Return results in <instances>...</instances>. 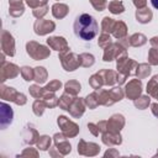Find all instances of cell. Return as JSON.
<instances>
[{
	"label": "cell",
	"instance_id": "ab89813d",
	"mask_svg": "<svg viewBox=\"0 0 158 158\" xmlns=\"http://www.w3.org/2000/svg\"><path fill=\"white\" fill-rule=\"evenodd\" d=\"M37 148L41 149V151H47L49 147H51V137L47 136V135H43V136H40L38 141H37Z\"/></svg>",
	"mask_w": 158,
	"mask_h": 158
},
{
	"label": "cell",
	"instance_id": "30bf717a",
	"mask_svg": "<svg viewBox=\"0 0 158 158\" xmlns=\"http://www.w3.org/2000/svg\"><path fill=\"white\" fill-rule=\"evenodd\" d=\"M142 94V81L141 79H131L128 83H126L125 85V95L131 99L135 100L137 98H139Z\"/></svg>",
	"mask_w": 158,
	"mask_h": 158
},
{
	"label": "cell",
	"instance_id": "2e32d148",
	"mask_svg": "<svg viewBox=\"0 0 158 158\" xmlns=\"http://www.w3.org/2000/svg\"><path fill=\"white\" fill-rule=\"evenodd\" d=\"M85 106H86V105H85L84 99L75 96L74 100L72 101V104L69 105L68 111H69L70 116H73V117H75V118H79V117H81L83 114L85 112Z\"/></svg>",
	"mask_w": 158,
	"mask_h": 158
},
{
	"label": "cell",
	"instance_id": "6f0895ef",
	"mask_svg": "<svg viewBox=\"0 0 158 158\" xmlns=\"http://www.w3.org/2000/svg\"><path fill=\"white\" fill-rule=\"evenodd\" d=\"M49 156L51 157H53V158H60V157H63L59 152H58V149L56 148V147H49Z\"/></svg>",
	"mask_w": 158,
	"mask_h": 158
},
{
	"label": "cell",
	"instance_id": "f5cc1de1",
	"mask_svg": "<svg viewBox=\"0 0 158 158\" xmlns=\"http://www.w3.org/2000/svg\"><path fill=\"white\" fill-rule=\"evenodd\" d=\"M88 128H89V131H90V132L93 133V136H99V133H101L96 123L89 122V123H88Z\"/></svg>",
	"mask_w": 158,
	"mask_h": 158
},
{
	"label": "cell",
	"instance_id": "d4e9b609",
	"mask_svg": "<svg viewBox=\"0 0 158 158\" xmlns=\"http://www.w3.org/2000/svg\"><path fill=\"white\" fill-rule=\"evenodd\" d=\"M147 94L154 99H158V74L152 77L149 81L147 83Z\"/></svg>",
	"mask_w": 158,
	"mask_h": 158
},
{
	"label": "cell",
	"instance_id": "52a82bcc",
	"mask_svg": "<svg viewBox=\"0 0 158 158\" xmlns=\"http://www.w3.org/2000/svg\"><path fill=\"white\" fill-rule=\"evenodd\" d=\"M0 42H1V52L9 57H14L15 56V40L12 35L9 31L2 30Z\"/></svg>",
	"mask_w": 158,
	"mask_h": 158
},
{
	"label": "cell",
	"instance_id": "5bb4252c",
	"mask_svg": "<svg viewBox=\"0 0 158 158\" xmlns=\"http://www.w3.org/2000/svg\"><path fill=\"white\" fill-rule=\"evenodd\" d=\"M12 118H14V111L11 109L10 105L5 104V102H1L0 104V125H1V128H6L11 122H12Z\"/></svg>",
	"mask_w": 158,
	"mask_h": 158
},
{
	"label": "cell",
	"instance_id": "9c48e42d",
	"mask_svg": "<svg viewBox=\"0 0 158 158\" xmlns=\"http://www.w3.org/2000/svg\"><path fill=\"white\" fill-rule=\"evenodd\" d=\"M33 30H35V33L38 36H46L56 30V23L51 20L37 19L33 23Z\"/></svg>",
	"mask_w": 158,
	"mask_h": 158
},
{
	"label": "cell",
	"instance_id": "f1b7e54d",
	"mask_svg": "<svg viewBox=\"0 0 158 158\" xmlns=\"http://www.w3.org/2000/svg\"><path fill=\"white\" fill-rule=\"evenodd\" d=\"M151 72H152V69H151V64L141 63V64L137 65L135 75H136L138 79H144V78H147V77L151 74Z\"/></svg>",
	"mask_w": 158,
	"mask_h": 158
},
{
	"label": "cell",
	"instance_id": "484cf974",
	"mask_svg": "<svg viewBox=\"0 0 158 158\" xmlns=\"http://www.w3.org/2000/svg\"><path fill=\"white\" fill-rule=\"evenodd\" d=\"M112 35L117 40L126 37L127 36V26H126V23L123 21H116L114 31H112Z\"/></svg>",
	"mask_w": 158,
	"mask_h": 158
},
{
	"label": "cell",
	"instance_id": "bcb514c9",
	"mask_svg": "<svg viewBox=\"0 0 158 158\" xmlns=\"http://www.w3.org/2000/svg\"><path fill=\"white\" fill-rule=\"evenodd\" d=\"M48 10H49L48 5H43V6L37 7V9H33L32 14H33V16H35L36 19H43V17L48 14Z\"/></svg>",
	"mask_w": 158,
	"mask_h": 158
},
{
	"label": "cell",
	"instance_id": "603a6c76",
	"mask_svg": "<svg viewBox=\"0 0 158 158\" xmlns=\"http://www.w3.org/2000/svg\"><path fill=\"white\" fill-rule=\"evenodd\" d=\"M69 12V7L68 5L65 4H62V2H56L53 6H52V15L56 17V19H64Z\"/></svg>",
	"mask_w": 158,
	"mask_h": 158
},
{
	"label": "cell",
	"instance_id": "d6986e66",
	"mask_svg": "<svg viewBox=\"0 0 158 158\" xmlns=\"http://www.w3.org/2000/svg\"><path fill=\"white\" fill-rule=\"evenodd\" d=\"M96 93V98H98V101H99V105H104V106H111L112 104H115V101L112 100L111 98V94H110V90H106V89H98L95 90Z\"/></svg>",
	"mask_w": 158,
	"mask_h": 158
},
{
	"label": "cell",
	"instance_id": "836d02e7",
	"mask_svg": "<svg viewBox=\"0 0 158 158\" xmlns=\"http://www.w3.org/2000/svg\"><path fill=\"white\" fill-rule=\"evenodd\" d=\"M115 23H116V21L114 19H111L109 16L104 17L102 21H101V31L105 32V33H112Z\"/></svg>",
	"mask_w": 158,
	"mask_h": 158
},
{
	"label": "cell",
	"instance_id": "d6a6232c",
	"mask_svg": "<svg viewBox=\"0 0 158 158\" xmlns=\"http://www.w3.org/2000/svg\"><path fill=\"white\" fill-rule=\"evenodd\" d=\"M74 95H70L69 93H65L64 91V94L59 98V101H58V106H59V109H62V110H68V107H69V105L72 104V101L74 100Z\"/></svg>",
	"mask_w": 158,
	"mask_h": 158
},
{
	"label": "cell",
	"instance_id": "11a10c76",
	"mask_svg": "<svg viewBox=\"0 0 158 158\" xmlns=\"http://www.w3.org/2000/svg\"><path fill=\"white\" fill-rule=\"evenodd\" d=\"M132 2L137 9H143L147 6V0H132Z\"/></svg>",
	"mask_w": 158,
	"mask_h": 158
},
{
	"label": "cell",
	"instance_id": "7bdbcfd3",
	"mask_svg": "<svg viewBox=\"0 0 158 158\" xmlns=\"http://www.w3.org/2000/svg\"><path fill=\"white\" fill-rule=\"evenodd\" d=\"M110 94H111L112 100H114L115 102H117V101H120V100L123 99V96H125V90L121 89L120 85H118V86H114L112 89H110Z\"/></svg>",
	"mask_w": 158,
	"mask_h": 158
},
{
	"label": "cell",
	"instance_id": "be15d7a7",
	"mask_svg": "<svg viewBox=\"0 0 158 158\" xmlns=\"http://www.w3.org/2000/svg\"><path fill=\"white\" fill-rule=\"evenodd\" d=\"M151 2H152V5H153V7L158 10V0H151Z\"/></svg>",
	"mask_w": 158,
	"mask_h": 158
},
{
	"label": "cell",
	"instance_id": "8fae6325",
	"mask_svg": "<svg viewBox=\"0 0 158 158\" xmlns=\"http://www.w3.org/2000/svg\"><path fill=\"white\" fill-rule=\"evenodd\" d=\"M100 152V146L94 142H86L84 139H79L78 143V153L86 157H94L98 156Z\"/></svg>",
	"mask_w": 158,
	"mask_h": 158
},
{
	"label": "cell",
	"instance_id": "7dc6e473",
	"mask_svg": "<svg viewBox=\"0 0 158 158\" xmlns=\"http://www.w3.org/2000/svg\"><path fill=\"white\" fill-rule=\"evenodd\" d=\"M148 63L151 65H158V48H151L148 52Z\"/></svg>",
	"mask_w": 158,
	"mask_h": 158
},
{
	"label": "cell",
	"instance_id": "ba28073f",
	"mask_svg": "<svg viewBox=\"0 0 158 158\" xmlns=\"http://www.w3.org/2000/svg\"><path fill=\"white\" fill-rule=\"evenodd\" d=\"M122 54H126V48L123 46H121L118 42H116V43H111L109 47L104 48L102 59L105 62H111Z\"/></svg>",
	"mask_w": 158,
	"mask_h": 158
},
{
	"label": "cell",
	"instance_id": "6125c7cd",
	"mask_svg": "<svg viewBox=\"0 0 158 158\" xmlns=\"http://www.w3.org/2000/svg\"><path fill=\"white\" fill-rule=\"evenodd\" d=\"M149 42H151L152 47H154V48H158V36H154V37H152V38L149 40Z\"/></svg>",
	"mask_w": 158,
	"mask_h": 158
},
{
	"label": "cell",
	"instance_id": "60d3db41",
	"mask_svg": "<svg viewBox=\"0 0 158 158\" xmlns=\"http://www.w3.org/2000/svg\"><path fill=\"white\" fill-rule=\"evenodd\" d=\"M84 101H85V105L89 109H96L99 106V101H98V98H96V93L95 91H93L86 98H84Z\"/></svg>",
	"mask_w": 158,
	"mask_h": 158
},
{
	"label": "cell",
	"instance_id": "ffe728a7",
	"mask_svg": "<svg viewBox=\"0 0 158 158\" xmlns=\"http://www.w3.org/2000/svg\"><path fill=\"white\" fill-rule=\"evenodd\" d=\"M25 12L22 0H9V14L12 17H20Z\"/></svg>",
	"mask_w": 158,
	"mask_h": 158
},
{
	"label": "cell",
	"instance_id": "d590c367",
	"mask_svg": "<svg viewBox=\"0 0 158 158\" xmlns=\"http://www.w3.org/2000/svg\"><path fill=\"white\" fill-rule=\"evenodd\" d=\"M89 84H90V86H91L93 89H95V90L102 88V85H104V80H102L101 74H100L99 72L95 73V74H93V75L89 78Z\"/></svg>",
	"mask_w": 158,
	"mask_h": 158
},
{
	"label": "cell",
	"instance_id": "44dd1931",
	"mask_svg": "<svg viewBox=\"0 0 158 158\" xmlns=\"http://www.w3.org/2000/svg\"><path fill=\"white\" fill-rule=\"evenodd\" d=\"M17 95H19V91H17L15 88L6 86V85H4V84L0 86V98H1L2 100H7V101L15 102Z\"/></svg>",
	"mask_w": 158,
	"mask_h": 158
},
{
	"label": "cell",
	"instance_id": "cb8c5ba5",
	"mask_svg": "<svg viewBox=\"0 0 158 158\" xmlns=\"http://www.w3.org/2000/svg\"><path fill=\"white\" fill-rule=\"evenodd\" d=\"M99 73H100L101 77H102L104 85L112 86V85L116 83V75H117V72L111 70V69H101V70H99Z\"/></svg>",
	"mask_w": 158,
	"mask_h": 158
},
{
	"label": "cell",
	"instance_id": "4fadbf2b",
	"mask_svg": "<svg viewBox=\"0 0 158 158\" xmlns=\"http://www.w3.org/2000/svg\"><path fill=\"white\" fill-rule=\"evenodd\" d=\"M125 126V117L121 114H114L106 121V131L110 132H120Z\"/></svg>",
	"mask_w": 158,
	"mask_h": 158
},
{
	"label": "cell",
	"instance_id": "b9f144b4",
	"mask_svg": "<svg viewBox=\"0 0 158 158\" xmlns=\"http://www.w3.org/2000/svg\"><path fill=\"white\" fill-rule=\"evenodd\" d=\"M21 75L26 81H31L35 79V68H31L28 65H25L21 68Z\"/></svg>",
	"mask_w": 158,
	"mask_h": 158
},
{
	"label": "cell",
	"instance_id": "7402d4cb",
	"mask_svg": "<svg viewBox=\"0 0 158 158\" xmlns=\"http://www.w3.org/2000/svg\"><path fill=\"white\" fill-rule=\"evenodd\" d=\"M153 17V12L149 7H143V9H137L136 11V20L139 23H148Z\"/></svg>",
	"mask_w": 158,
	"mask_h": 158
},
{
	"label": "cell",
	"instance_id": "3957f363",
	"mask_svg": "<svg viewBox=\"0 0 158 158\" xmlns=\"http://www.w3.org/2000/svg\"><path fill=\"white\" fill-rule=\"evenodd\" d=\"M117 60V64H116V68H117V72L121 73V74H125L126 77H130L132 74L136 73V68L138 65V63L131 58L127 57V53L126 54H122L120 57L116 58Z\"/></svg>",
	"mask_w": 158,
	"mask_h": 158
},
{
	"label": "cell",
	"instance_id": "9f6ffc18",
	"mask_svg": "<svg viewBox=\"0 0 158 158\" xmlns=\"http://www.w3.org/2000/svg\"><path fill=\"white\" fill-rule=\"evenodd\" d=\"M127 78H128V77H126L125 74H121V73L117 72V75H116V83H117L118 85H122V84L126 81Z\"/></svg>",
	"mask_w": 158,
	"mask_h": 158
},
{
	"label": "cell",
	"instance_id": "f6af8a7d",
	"mask_svg": "<svg viewBox=\"0 0 158 158\" xmlns=\"http://www.w3.org/2000/svg\"><path fill=\"white\" fill-rule=\"evenodd\" d=\"M62 88V81L60 80H51L43 89L46 93H56Z\"/></svg>",
	"mask_w": 158,
	"mask_h": 158
},
{
	"label": "cell",
	"instance_id": "74e56055",
	"mask_svg": "<svg viewBox=\"0 0 158 158\" xmlns=\"http://www.w3.org/2000/svg\"><path fill=\"white\" fill-rule=\"evenodd\" d=\"M46 107H47V106H46V104H44V101H43L42 99H36L35 102H33V105H32V111H33V114H35L36 116L40 117V116L43 115Z\"/></svg>",
	"mask_w": 158,
	"mask_h": 158
},
{
	"label": "cell",
	"instance_id": "816d5d0a",
	"mask_svg": "<svg viewBox=\"0 0 158 158\" xmlns=\"http://www.w3.org/2000/svg\"><path fill=\"white\" fill-rule=\"evenodd\" d=\"M26 102H27L26 95L22 94V93H19V95H17V98H16V100H15V104L19 105V106H22V105H25Z\"/></svg>",
	"mask_w": 158,
	"mask_h": 158
},
{
	"label": "cell",
	"instance_id": "8d00e7d4",
	"mask_svg": "<svg viewBox=\"0 0 158 158\" xmlns=\"http://www.w3.org/2000/svg\"><path fill=\"white\" fill-rule=\"evenodd\" d=\"M79 59H80V65L84 67V68H89V67L94 65V63H95V58L90 53H81V54H79Z\"/></svg>",
	"mask_w": 158,
	"mask_h": 158
},
{
	"label": "cell",
	"instance_id": "8992f818",
	"mask_svg": "<svg viewBox=\"0 0 158 158\" xmlns=\"http://www.w3.org/2000/svg\"><path fill=\"white\" fill-rule=\"evenodd\" d=\"M21 73V68H19L15 63L5 62L0 64V80L4 83L7 79H14Z\"/></svg>",
	"mask_w": 158,
	"mask_h": 158
},
{
	"label": "cell",
	"instance_id": "94428289",
	"mask_svg": "<svg viewBox=\"0 0 158 158\" xmlns=\"http://www.w3.org/2000/svg\"><path fill=\"white\" fill-rule=\"evenodd\" d=\"M96 125H98V127H99V130H100L101 133L106 131V121H99Z\"/></svg>",
	"mask_w": 158,
	"mask_h": 158
},
{
	"label": "cell",
	"instance_id": "4dcf8cb0",
	"mask_svg": "<svg viewBox=\"0 0 158 158\" xmlns=\"http://www.w3.org/2000/svg\"><path fill=\"white\" fill-rule=\"evenodd\" d=\"M107 7H109V11L114 15H118V14H122L125 11V6L122 4V1L120 0H112L107 4Z\"/></svg>",
	"mask_w": 158,
	"mask_h": 158
},
{
	"label": "cell",
	"instance_id": "4316f807",
	"mask_svg": "<svg viewBox=\"0 0 158 158\" xmlns=\"http://www.w3.org/2000/svg\"><path fill=\"white\" fill-rule=\"evenodd\" d=\"M128 41H130V46H132V47H141V46L147 43V37L143 33L137 32V33L131 35L128 37Z\"/></svg>",
	"mask_w": 158,
	"mask_h": 158
},
{
	"label": "cell",
	"instance_id": "f35d334b",
	"mask_svg": "<svg viewBox=\"0 0 158 158\" xmlns=\"http://www.w3.org/2000/svg\"><path fill=\"white\" fill-rule=\"evenodd\" d=\"M28 91H30V94L33 96V98H36V99H42L43 98V95L46 94V91H44V89L43 88H41L40 86V84H33V85H31L30 88H28Z\"/></svg>",
	"mask_w": 158,
	"mask_h": 158
},
{
	"label": "cell",
	"instance_id": "f907efd6",
	"mask_svg": "<svg viewBox=\"0 0 158 158\" xmlns=\"http://www.w3.org/2000/svg\"><path fill=\"white\" fill-rule=\"evenodd\" d=\"M47 1H48V0H26V4H27L31 9H37V7H40V6L47 5Z\"/></svg>",
	"mask_w": 158,
	"mask_h": 158
},
{
	"label": "cell",
	"instance_id": "ee69618b",
	"mask_svg": "<svg viewBox=\"0 0 158 158\" xmlns=\"http://www.w3.org/2000/svg\"><path fill=\"white\" fill-rule=\"evenodd\" d=\"M111 43H112V41H111V36H110V33H105V32H102V33L99 36L98 44H99L101 48H106V47H109Z\"/></svg>",
	"mask_w": 158,
	"mask_h": 158
},
{
	"label": "cell",
	"instance_id": "db71d44e",
	"mask_svg": "<svg viewBox=\"0 0 158 158\" xmlns=\"http://www.w3.org/2000/svg\"><path fill=\"white\" fill-rule=\"evenodd\" d=\"M120 156V153H118V151L117 149H115V148H109L105 153H104V157H118Z\"/></svg>",
	"mask_w": 158,
	"mask_h": 158
},
{
	"label": "cell",
	"instance_id": "1f68e13d",
	"mask_svg": "<svg viewBox=\"0 0 158 158\" xmlns=\"http://www.w3.org/2000/svg\"><path fill=\"white\" fill-rule=\"evenodd\" d=\"M42 100L44 101L46 106L49 107V109H53L56 106H58V101H59V98L56 96L54 93H46L42 98Z\"/></svg>",
	"mask_w": 158,
	"mask_h": 158
},
{
	"label": "cell",
	"instance_id": "c3c4849f",
	"mask_svg": "<svg viewBox=\"0 0 158 158\" xmlns=\"http://www.w3.org/2000/svg\"><path fill=\"white\" fill-rule=\"evenodd\" d=\"M89 1L96 11H102L107 7V1L106 0H89Z\"/></svg>",
	"mask_w": 158,
	"mask_h": 158
},
{
	"label": "cell",
	"instance_id": "91938a15",
	"mask_svg": "<svg viewBox=\"0 0 158 158\" xmlns=\"http://www.w3.org/2000/svg\"><path fill=\"white\" fill-rule=\"evenodd\" d=\"M151 110H152V114L158 118V102H153L151 105Z\"/></svg>",
	"mask_w": 158,
	"mask_h": 158
},
{
	"label": "cell",
	"instance_id": "681fc988",
	"mask_svg": "<svg viewBox=\"0 0 158 158\" xmlns=\"http://www.w3.org/2000/svg\"><path fill=\"white\" fill-rule=\"evenodd\" d=\"M20 157H33V158H37L38 157V152H37L36 148H32V147L25 148L22 151V153L20 154Z\"/></svg>",
	"mask_w": 158,
	"mask_h": 158
},
{
	"label": "cell",
	"instance_id": "5b68a950",
	"mask_svg": "<svg viewBox=\"0 0 158 158\" xmlns=\"http://www.w3.org/2000/svg\"><path fill=\"white\" fill-rule=\"evenodd\" d=\"M57 123H58V126H59L62 133H63L65 137H68V138H73V137H75V136L79 133V126H78L75 122L70 121L68 117L63 116V115L58 116Z\"/></svg>",
	"mask_w": 158,
	"mask_h": 158
},
{
	"label": "cell",
	"instance_id": "9a60e30c",
	"mask_svg": "<svg viewBox=\"0 0 158 158\" xmlns=\"http://www.w3.org/2000/svg\"><path fill=\"white\" fill-rule=\"evenodd\" d=\"M47 44L52 49H54V51H57L59 53L69 51V46L67 43V40L64 37H62V36H53V37L47 38Z\"/></svg>",
	"mask_w": 158,
	"mask_h": 158
},
{
	"label": "cell",
	"instance_id": "6da1fadb",
	"mask_svg": "<svg viewBox=\"0 0 158 158\" xmlns=\"http://www.w3.org/2000/svg\"><path fill=\"white\" fill-rule=\"evenodd\" d=\"M74 33L84 41H90L99 33V25L91 15L81 14L74 21Z\"/></svg>",
	"mask_w": 158,
	"mask_h": 158
},
{
	"label": "cell",
	"instance_id": "7c38bea8",
	"mask_svg": "<svg viewBox=\"0 0 158 158\" xmlns=\"http://www.w3.org/2000/svg\"><path fill=\"white\" fill-rule=\"evenodd\" d=\"M67 138L68 137H65L62 132L60 133H54V136H53L54 147L58 149V152L62 156H67L72 151V146H70V143H69V141Z\"/></svg>",
	"mask_w": 158,
	"mask_h": 158
},
{
	"label": "cell",
	"instance_id": "e0dca14e",
	"mask_svg": "<svg viewBox=\"0 0 158 158\" xmlns=\"http://www.w3.org/2000/svg\"><path fill=\"white\" fill-rule=\"evenodd\" d=\"M21 137H22V141L25 144H35L37 143L38 138H40V135L37 132V130L33 127V125H27L22 132H21Z\"/></svg>",
	"mask_w": 158,
	"mask_h": 158
},
{
	"label": "cell",
	"instance_id": "e7e4bbea",
	"mask_svg": "<svg viewBox=\"0 0 158 158\" xmlns=\"http://www.w3.org/2000/svg\"><path fill=\"white\" fill-rule=\"evenodd\" d=\"M157 156H158V151H157Z\"/></svg>",
	"mask_w": 158,
	"mask_h": 158
},
{
	"label": "cell",
	"instance_id": "7a4b0ae2",
	"mask_svg": "<svg viewBox=\"0 0 158 158\" xmlns=\"http://www.w3.org/2000/svg\"><path fill=\"white\" fill-rule=\"evenodd\" d=\"M26 52L35 60H42L51 56L49 48L41 43H37L36 41H30L26 43Z\"/></svg>",
	"mask_w": 158,
	"mask_h": 158
},
{
	"label": "cell",
	"instance_id": "277c9868",
	"mask_svg": "<svg viewBox=\"0 0 158 158\" xmlns=\"http://www.w3.org/2000/svg\"><path fill=\"white\" fill-rule=\"evenodd\" d=\"M59 60L62 63V67L67 72H73L80 67V59L79 56L74 52H62L59 53Z\"/></svg>",
	"mask_w": 158,
	"mask_h": 158
},
{
	"label": "cell",
	"instance_id": "680465c9",
	"mask_svg": "<svg viewBox=\"0 0 158 158\" xmlns=\"http://www.w3.org/2000/svg\"><path fill=\"white\" fill-rule=\"evenodd\" d=\"M117 42H118L121 46H123L126 49L130 47V41H128V37H127V36H126V37H123V38H120Z\"/></svg>",
	"mask_w": 158,
	"mask_h": 158
},
{
	"label": "cell",
	"instance_id": "ac0fdd59",
	"mask_svg": "<svg viewBox=\"0 0 158 158\" xmlns=\"http://www.w3.org/2000/svg\"><path fill=\"white\" fill-rule=\"evenodd\" d=\"M101 141L105 146L107 147H114V146H118L122 143V137L120 135V132H110V131H105L102 132L101 136Z\"/></svg>",
	"mask_w": 158,
	"mask_h": 158
},
{
	"label": "cell",
	"instance_id": "83f0119b",
	"mask_svg": "<svg viewBox=\"0 0 158 158\" xmlns=\"http://www.w3.org/2000/svg\"><path fill=\"white\" fill-rule=\"evenodd\" d=\"M80 89H81L80 83H79L78 80H74V79H72V80H69V81H67V83L64 84V90H65V93H69L70 95H74V96L78 95V93L80 91Z\"/></svg>",
	"mask_w": 158,
	"mask_h": 158
},
{
	"label": "cell",
	"instance_id": "e575fe53",
	"mask_svg": "<svg viewBox=\"0 0 158 158\" xmlns=\"http://www.w3.org/2000/svg\"><path fill=\"white\" fill-rule=\"evenodd\" d=\"M133 104H135V106H136L137 109L144 110V109H147L148 105L151 104V96H149L148 94H147V95H141L139 98H137V99L133 100Z\"/></svg>",
	"mask_w": 158,
	"mask_h": 158
},
{
	"label": "cell",
	"instance_id": "f546056e",
	"mask_svg": "<svg viewBox=\"0 0 158 158\" xmlns=\"http://www.w3.org/2000/svg\"><path fill=\"white\" fill-rule=\"evenodd\" d=\"M47 78H48V73H47V69L44 67H36L35 68V81L37 84H43L47 81Z\"/></svg>",
	"mask_w": 158,
	"mask_h": 158
}]
</instances>
